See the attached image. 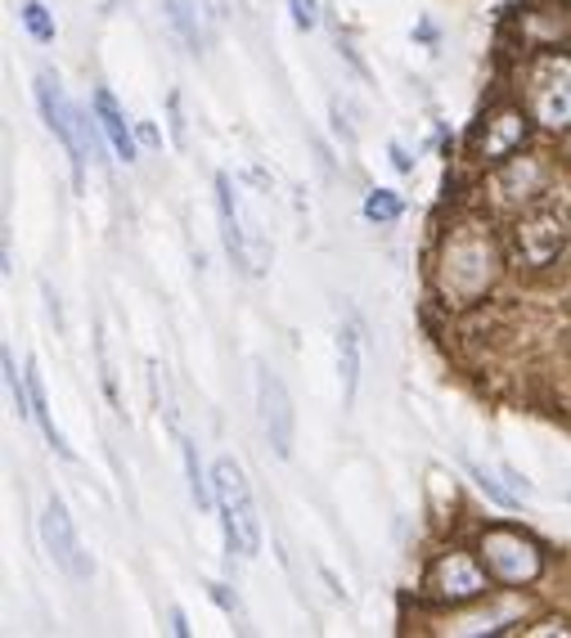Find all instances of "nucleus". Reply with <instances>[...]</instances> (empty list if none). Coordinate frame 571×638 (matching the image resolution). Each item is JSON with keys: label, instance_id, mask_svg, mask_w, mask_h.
Returning a JSON list of instances; mask_svg holds the SVG:
<instances>
[{"label": "nucleus", "instance_id": "obj_1", "mask_svg": "<svg viewBox=\"0 0 571 638\" xmlns=\"http://www.w3.org/2000/svg\"><path fill=\"white\" fill-rule=\"evenodd\" d=\"M513 257L495 239L486 221H455L433 257V289L450 306H477L495 293V283L505 279V265Z\"/></svg>", "mask_w": 571, "mask_h": 638}, {"label": "nucleus", "instance_id": "obj_2", "mask_svg": "<svg viewBox=\"0 0 571 638\" xmlns=\"http://www.w3.org/2000/svg\"><path fill=\"white\" fill-rule=\"evenodd\" d=\"M522 104L540 130H571V54L562 50H531L522 67Z\"/></svg>", "mask_w": 571, "mask_h": 638}, {"label": "nucleus", "instance_id": "obj_3", "mask_svg": "<svg viewBox=\"0 0 571 638\" xmlns=\"http://www.w3.org/2000/svg\"><path fill=\"white\" fill-rule=\"evenodd\" d=\"M211 485H217V513L221 517V535H226V553L230 557H257L261 553V517H257V500L252 485L243 477V468L221 454L211 463Z\"/></svg>", "mask_w": 571, "mask_h": 638}, {"label": "nucleus", "instance_id": "obj_4", "mask_svg": "<svg viewBox=\"0 0 571 638\" xmlns=\"http://www.w3.org/2000/svg\"><path fill=\"white\" fill-rule=\"evenodd\" d=\"M571 248V211L558 207L553 198L527 207L509 226V257L518 270H549L562 252Z\"/></svg>", "mask_w": 571, "mask_h": 638}, {"label": "nucleus", "instance_id": "obj_5", "mask_svg": "<svg viewBox=\"0 0 571 638\" xmlns=\"http://www.w3.org/2000/svg\"><path fill=\"white\" fill-rule=\"evenodd\" d=\"M37 104H41L45 126L59 135V145L68 149V158H73L77 180H82L86 163H100V154H104V145H108L104 130H100V122H91L73 100L63 95V86H59L54 73H37Z\"/></svg>", "mask_w": 571, "mask_h": 638}, {"label": "nucleus", "instance_id": "obj_6", "mask_svg": "<svg viewBox=\"0 0 571 638\" xmlns=\"http://www.w3.org/2000/svg\"><path fill=\"white\" fill-rule=\"evenodd\" d=\"M473 548L486 562L490 581L505 585V589L522 594V589H531L544 576V548H540V540H531L518 526H481L477 540H473Z\"/></svg>", "mask_w": 571, "mask_h": 638}, {"label": "nucleus", "instance_id": "obj_7", "mask_svg": "<svg viewBox=\"0 0 571 638\" xmlns=\"http://www.w3.org/2000/svg\"><path fill=\"white\" fill-rule=\"evenodd\" d=\"M490 572L477 557V548H442L423 572V598L446 611L455 607H477L490 598Z\"/></svg>", "mask_w": 571, "mask_h": 638}, {"label": "nucleus", "instance_id": "obj_8", "mask_svg": "<svg viewBox=\"0 0 571 638\" xmlns=\"http://www.w3.org/2000/svg\"><path fill=\"white\" fill-rule=\"evenodd\" d=\"M217 211H221V239H226L230 261H235L248 279H261V274L270 270L274 248H270V239L261 234V221L248 211L239 185H235L226 171L217 176Z\"/></svg>", "mask_w": 571, "mask_h": 638}, {"label": "nucleus", "instance_id": "obj_9", "mask_svg": "<svg viewBox=\"0 0 571 638\" xmlns=\"http://www.w3.org/2000/svg\"><path fill=\"white\" fill-rule=\"evenodd\" d=\"M558 185V167L549 154H513L499 167H490V202L499 211H527L544 198H553Z\"/></svg>", "mask_w": 571, "mask_h": 638}, {"label": "nucleus", "instance_id": "obj_10", "mask_svg": "<svg viewBox=\"0 0 571 638\" xmlns=\"http://www.w3.org/2000/svg\"><path fill=\"white\" fill-rule=\"evenodd\" d=\"M531 126H536V117L527 113V104H495V108H486V117L468 135V158L481 163V167H499L505 158L527 149Z\"/></svg>", "mask_w": 571, "mask_h": 638}, {"label": "nucleus", "instance_id": "obj_11", "mask_svg": "<svg viewBox=\"0 0 571 638\" xmlns=\"http://www.w3.org/2000/svg\"><path fill=\"white\" fill-rule=\"evenodd\" d=\"M257 418L261 432L274 450V459H293V441H298V414H293V396L283 387V378L257 360Z\"/></svg>", "mask_w": 571, "mask_h": 638}, {"label": "nucleus", "instance_id": "obj_12", "mask_svg": "<svg viewBox=\"0 0 571 638\" xmlns=\"http://www.w3.org/2000/svg\"><path fill=\"white\" fill-rule=\"evenodd\" d=\"M41 544H45V553L54 557V566H59L68 581H91L95 562H91V553L82 548L77 526H73V517H68V504L59 500V494H50L45 509H41Z\"/></svg>", "mask_w": 571, "mask_h": 638}, {"label": "nucleus", "instance_id": "obj_13", "mask_svg": "<svg viewBox=\"0 0 571 638\" xmlns=\"http://www.w3.org/2000/svg\"><path fill=\"white\" fill-rule=\"evenodd\" d=\"M505 629H522V611L505 603H486L477 611L455 607L442 625V634H455V638H481V634H505Z\"/></svg>", "mask_w": 571, "mask_h": 638}, {"label": "nucleus", "instance_id": "obj_14", "mask_svg": "<svg viewBox=\"0 0 571 638\" xmlns=\"http://www.w3.org/2000/svg\"><path fill=\"white\" fill-rule=\"evenodd\" d=\"M365 369V324L361 315H346L338 328V378H342V405H355Z\"/></svg>", "mask_w": 571, "mask_h": 638}, {"label": "nucleus", "instance_id": "obj_15", "mask_svg": "<svg viewBox=\"0 0 571 638\" xmlns=\"http://www.w3.org/2000/svg\"><path fill=\"white\" fill-rule=\"evenodd\" d=\"M527 50H562L571 41V14L562 6H536L518 19Z\"/></svg>", "mask_w": 571, "mask_h": 638}, {"label": "nucleus", "instance_id": "obj_16", "mask_svg": "<svg viewBox=\"0 0 571 638\" xmlns=\"http://www.w3.org/2000/svg\"><path fill=\"white\" fill-rule=\"evenodd\" d=\"M91 108H95V122H100V130H104V139H108L113 158H117V163H135V130H131L126 113L117 108L113 91L100 86V91L91 95Z\"/></svg>", "mask_w": 571, "mask_h": 638}, {"label": "nucleus", "instance_id": "obj_17", "mask_svg": "<svg viewBox=\"0 0 571 638\" xmlns=\"http://www.w3.org/2000/svg\"><path fill=\"white\" fill-rule=\"evenodd\" d=\"M163 14H167V28L185 41L189 54H203V50L211 45V28H217V23H211V19L194 6V0H167Z\"/></svg>", "mask_w": 571, "mask_h": 638}, {"label": "nucleus", "instance_id": "obj_18", "mask_svg": "<svg viewBox=\"0 0 571 638\" xmlns=\"http://www.w3.org/2000/svg\"><path fill=\"white\" fill-rule=\"evenodd\" d=\"M185 446V472H189V494H194V504L207 513V509H217V485H211V477L203 472L198 463V446L194 441H180Z\"/></svg>", "mask_w": 571, "mask_h": 638}, {"label": "nucleus", "instance_id": "obj_19", "mask_svg": "<svg viewBox=\"0 0 571 638\" xmlns=\"http://www.w3.org/2000/svg\"><path fill=\"white\" fill-rule=\"evenodd\" d=\"M0 369H6V391H10L14 414H19V418H32V383H28V369L19 374L14 351H6V356H0Z\"/></svg>", "mask_w": 571, "mask_h": 638}, {"label": "nucleus", "instance_id": "obj_20", "mask_svg": "<svg viewBox=\"0 0 571 638\" xmlns=\"http://www.w3.org/2000/svg\"><path fill=\"white\" fill-rule=\"evenodd\" d=\"M361 211H365V221H374V226H392V221H401L405 198L396 189H370Z\"/></svg>", "mask_w": 571, "mask_h": 638}, {"label": "nucleus", "instance_id": "obj_21", "mask_svg": "<svg viewBox=\"0 0 571 638\" xmlns=\"http://www.w3.org/2000/svg\"><path fill=\"white\" fill-rule=\"evenodd\" d=\"M464 468H468V477L477 481V490L486 494L490 504H499V509H518V494H513V490H505V485H499V481H495V472H486V468H481L477 459H464Z\"/></svg>", "mask_w": 571, "mask_h": 638}, {"label": "nucleus", "instance_id": "obj_22", "mask_svg": "<svg viewBox=\"0 0 571 638\" xmlns=\"http://www.w3.org/2000/svg\"><path fill=\"white\" fill-rule=\"evenodd\" d=\"M19 19H23V28L32 32V41H41V45L54 41V14L41 6V0H23V6H19Z\"/></svg>", "mask_w": 571, "mask_h": 638}, {"label": "nucleus", "instance_id": "obj_23", "mask_svg": "<svg viewBox=\"0 0 571 638\" xmlns=\"http://www.w3.org/2000/svg\"><path fill=\"white\" fill-rule=\"evenodd\" d=\"M289 14H293L298 32H315L320 28V6H315V0H289Z\"/></svg>", "mask_w": 571, "mask_h": 638}, {"label": "nucleus", "instance_id": "obj_24", "mask_svg": "<svg viewBox=\"0 0 571 638\" xmlns=\"http://www.w3.org/2000/svg\"><path fill=\"white\" fill-rule=\"evenodd\" d=\"M207 594H211V598H217V603H221V607H226L230 616H243L239 598H230V589H226V585H207Z\"/></svg>", "mask_w": 571, "mask_h": 638}, {"label": "nucleus", "instance_id": "obj_25", "mask_svg": "<svg viewBox=\"0 0 571 638\" xmlns=\"http://www.w3.org/2000/svg\"><path fill=\"white\" fill-rule=\"evenodd\" d=\"M387 154H392V167H396V171H401V176H409V171H414V158H409V154H405V149H401V145H392V149H387Z\"/></svg>", "mask_w": 571, "mask_h": 638}, {"label": "nucleus", "instance_id": "obj_26", "mask_svg": "<svg viewBox=\"0 0 571 638\" xmlns=\"http://www.w3.org/2000/svg\"><path fill=\"white\" fill-rule=\"evenodd\" d=\"M194 6L211 19V23H221V14H226V6H221V0H194Z\"/></svg>", "mask_w": 571, "mask_h": 638}, {"label": "nucleus", "instance_id": "obj_27", "mask_svg": "<svg viewBox=\"0 0 571 638\" xmlns=\"http://www.w3.org/2000/svg\"><path fill=\"white\" fill-rule=\"evenodd\" d=\"M172 135H176V145H185V122H180V100L172 95Z\"/></svg>", "mask_w": 571, "mask_h": 638}, {"label": "nucleus", "instance_id": "obj_28", "mask_svg": "<svg viewBox=\"0 0 571 638\" xmlns=\"http://www.w3.org/2000/svg\"><path fill=\"white\" fill-rule=\"evenodd\" d=\"M167 620H172V634H180V638L189 634V625H185V611H180V607H172V616H167Z\"/></svg>", "mask_w": 571, "mask_h": 638}, {"label": "nucleus", "instance_id": "obj_29", "mask_svg": "<svg viewBox=\"0 0 571 638\" xmlns=\"http://www.w3.org/2000/svg\"><path fill=\"white\" fill-rule=\"evenodd\" d=\"M567 500H571V494H567Z\"/></svg>", "mask_w": 571, "mask_h": 638}]
</instances>
